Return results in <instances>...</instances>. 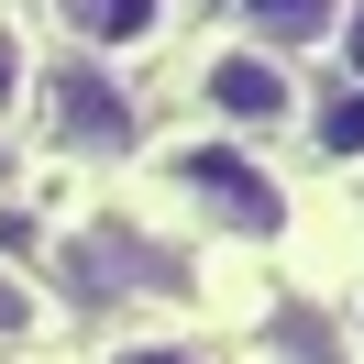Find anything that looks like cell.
Returning a JSON list of instances; mask_svg holds the SVG:
<instances>
[{
	"instance_id": "1",
	"label": "cell",
	"mask_w": 364,
	"mask_h": 364,
	"mask_svg": "<svg viewBox=\"0 0 364 364\" xmlns=\"http://www.w3.org/2000/svg\"><path fill=\"white\" fill-rule=\"evenodd\" d=\"M199 100L232 122V133H287V122H298V77H287V55L243 45V33L199 55Z\"/></svg>"
},
{
	"instance_id": "2",
	"label": "cell",
	"mask_w": 364,
	"mask_h": 364,
	"mask_svg": "<svg viewBox=\"0 0 364 364\" xmlns=\"http://www.w3.org/2000/svg\"><path fill=\"white\" fill-rule=\"evenodd\" d=\"M177 188H199V199L221 210L232 232H254V243L287 232V188H276L254 155H232V144H188V155H177Z\"/></svg>"
},
{
	"instance_id": "3",
	"label": "cell",
	"mask_w": 364,
	"mask_h": 364,
	"mask_svg": "<svg viewBox=\"0 0 364 364\" xmlns=\"http://www.w3.org/2000/svg\"><path fill=\"white\" fill-rule=\"evenodd\" d=\"M45 111H55V133H67L77 155H122V144H133V100H122L111 77L89 67V55H77V67H55Z\"/></svg>"
},
{
	"instance_id": "4",
	"label": "cell",
	"mask_w": 364,
	"mask_h": 364,
	"mask_svg": "<svg viewBox=\"0 0 364 364\" xmlns=\"http://www.w3.org/2000/svg\"><path fill=\"white\" fill-rule=\"evenodd\" d=\"M232 23H243L265 55H287V45H331V33H342V0H232Z\"/></svg>"
},
{
	"instance_id": "5",
	"label": "cell",
	"mask_w": 364,
	"mask_h": 364,
	"mask_svg": "<svg viewBox=\"0 0 364 364\" xmlns=\"http://www.w3.org/2000/svg\"><path fill=\"white\" fill-rule=\"evenodd\" d=\"M55 23H67V45L122 55V45H144V33L166 23V0H55Z\"/></svg>"
},
{
	"instance_id": "6",
	"label": "cell",
	"mask_w": 364,
	"mask_h": 364,
	"mask_svg": "<svg viewBox=\"0 0 364 364\" xmlns=\"http://www.w3.org/2000/svg\"><path fill=\"white\" fill-rule=\"evenodd\" d=\"M309 144L342 155V166H364V89H320L309 100Z\"/></svg>"
},
{
	"instance_id": "7",
	"label": "cell",
	"mask_w": 364,
	"mask_h": 364,
	"mask_svg": "<svg viewBox=\"0 0 364 364\" xmlns=\"http://www.w3.org/2000/svg\"><path fill=\"white\" fill-rule=\"evenodd\" d=\"M33 320H45V309H33V287L0 265V342H33Z\"/></svg>"
},
{
	"instance_id": "8",
	"label": "cell",
	"mask_w": 364,
	"mask_h": 364,
	"mask_svg": "<svg viewBox=\"0 0 364 364\" xmlns=\"http://www.w3.org/2000/svg\"><path fill=\"white\" fill-rule=\"evenodd\" d=\"M23 77H33V55H23V23H0V111L23 100Z\"/></svg>"
},
{
	"instance_id": "9",
	"label": "cell",
	"mask_w": 364,
	"mask_h": 364,
	"mask_svg": "<svg viewBox=\"0 0 364 364\" xmlns=\"http://www.w3.org/2000/svg\"><path fill=\"white\" fill-rule=\"evenodd\" d=\"M331 45H342V67H353V89H364V0H342V33H331Z\"/></svg>"
},
{
	"instance_id": "10",
	"label": "cell",
	"mask_w": 364,
	"mask_h": 364,
	"mask_svg": "<svg viewBox=\"0 0 364 364\" xmlns=\"http://www.w3.org/2000/svg\"><path fill=\"white\" fill-rule=\"evenodd\" d=\"M111 364H199V353H188V342H122Z\"/></svg>"
},
{
	"instance_id": "11",
	"label": "cell",
	"mask_w": 364,
	"mask_h": 364,
	"mask_svg": "<svg viewBox=\"0 0 364 364\" xmlns=\"http://www.w3.org/2000/svg\"><path fill=\"white\" fill-rule=\"evenodd\" d=\"M0 188H11V144H0Z\"/></svg>"
}]
</instances>
